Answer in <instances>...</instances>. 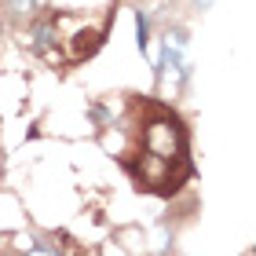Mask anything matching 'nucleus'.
Wrapping results in <instances>:
<instances>
[{
    "instance_id": "nucleus-3",
    "label": "nucleus",
    "mask_w": 256,
    "mask_h": 256,
    "mask_svg": "<svg viewBox=\"0 0 256 256\" xmlns=\"http://www.w3.org/2000/svg\"><path fill=\"white\" fill-rule=\"evenodd\" d=\"M136 48L139 52H150V18L143 15V11H136Z\"/></svg>"
},
{
    "instance_id": "nucleus-4",
    "label": "nucleus",
    "mask_w": 256,
    "mask_h": 256,
    "mask_svg": "<svg viewBox=\"0 0 256 256\" xmlns=\"http://www.w3.org/2000/svg\"><path fill=\"white\" fill-rule=\"evenodd\" d=\"M4 4L11 18H33V11H37V0H4Z\"/></svg>"
},
{
    "instance_id": "nucleus-5",
    "label": "nucleus",
    "mask_w": 256,
    "mask_h": 256,
    "mask_svg": "<svg viewBox=\"0 0 256 256\" xmlns=\"http://www.w3.org/2000/svg\"><path fill=\"white\" fill-rule=\"evenodd\" d=\"M26 256H62V252H59V249H52V246H33Z\"/></svg>"
},
{
    "instance_id": "nucleus-2",
    "label": "nucleus",
    "mask_w": 256,
    "mask_h": 256,
    "mask_svg": "<svg viewBox=\"0 0 256 256\" xmlns=\"http://www.w3.org/2000/svg\"><path fill=\"white\" fill-rule=\"evenodd\" d=\"M158 77L165 80V84L180 88L183 80L190 77V62H187V30L176 26L168 30L165 44H161V62H158Z\"/></svg>"
},
{
    "instance_id": "nucleus-1",
    "label": "nucleus",
    "mask_w": 256,
    "mask_h": 256,
    "mask_svg": "<svg viewBox=\"0 0 256 256\" xmlns=\"http://www.w3.org/2000/svg\"><path fill=\"white\" fill-rule=\"evenodd\" d=\"M139 190L150 194H176L190 176V136L180 114L168 106H146L136 132V150L124 158Z\"/></svg>"
},
{
    "instance_id": "nucleus-6",
    "label": "nucleus",
    "mask_w": 256,
    "mask_h": 256,
    "mask_svg": "<svg viewBox=\"0 0 256 256\" xmlns=\"http://www.w3.org/2000/svg\"><path fill=\"white\" fill-rule=\"evenodd\" d=\"M190 4H194L198 11H208V8H212V0H190Z\"/></svg>"
}]
</instances>
